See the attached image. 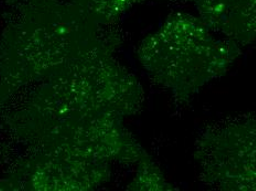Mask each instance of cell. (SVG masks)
<instances>
[{
    "instance_id": "cell-1",
    "label": "cell",
    "mask_w": 256,
    "mask_h": 191,
    "mask_svg": "<svg viewBox=\"0 0 256 191\" xmlns=\"http://www.w3.org/2000/svg\"><path fill=\"white\" fill-rule=\"evenodd\" d=\"M94 22L71 2L26 0L0 36V110L26 84L71 64Z\"/></svg>"
},
{
    "instance_id": "cell-2",
    "label": "cell",
    "mask_w": 256,
    "mask_h": 191,
    "mask_svg": "<svg viewBox=\"0 0 256 191\" xmlns=\"http://www.w3.org/2000/svg\"><path fill=\"white\" fill-rule=\"evenodd\" d=\"M200 10L206 21L221 26H252L255 0H199Z\"/></svg>"
},
{
    "instance_id": "cell-3",
    "label": "cell",
    "mask_w": 256,
    "mask_h": 191,
    "mask_svg": "<svg viewBox=\"0 0 256 191\" xmlns=\"http://www.w3.org/2000/svg\"><path fill=\"white\" fill-rule=\"evenodd\" d=\"M136 0H71V4L81 9L95 22L98 20H110L130 6Z\"/></svg>"
}]
</instances>
